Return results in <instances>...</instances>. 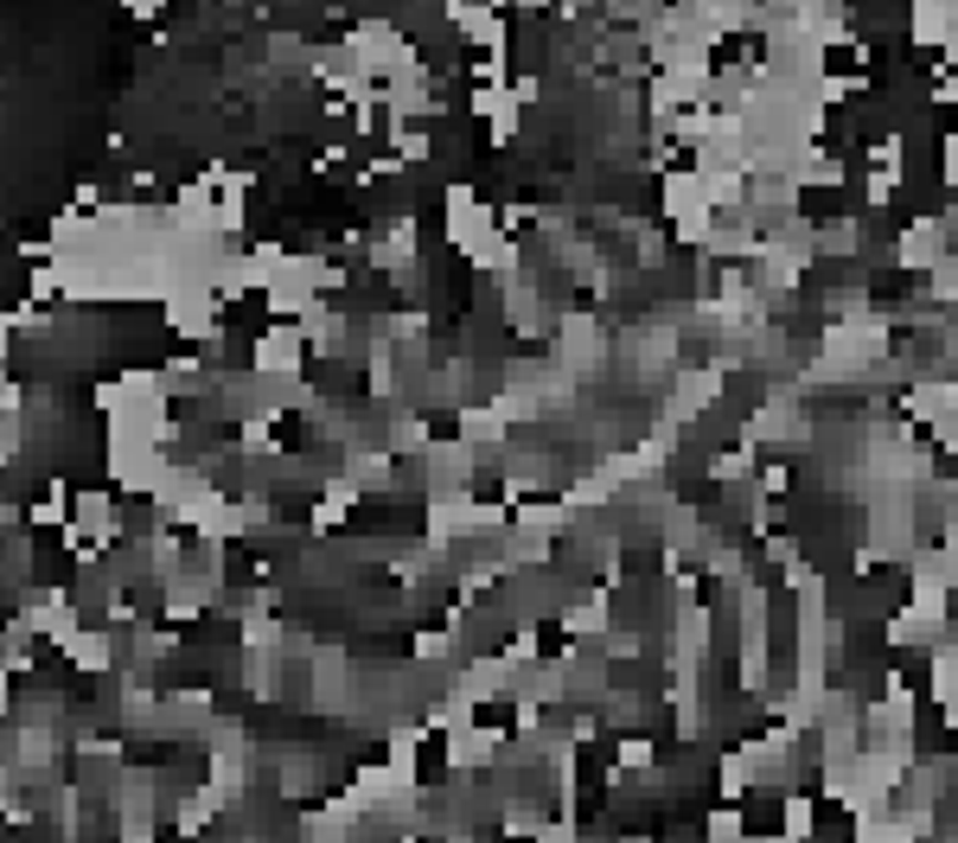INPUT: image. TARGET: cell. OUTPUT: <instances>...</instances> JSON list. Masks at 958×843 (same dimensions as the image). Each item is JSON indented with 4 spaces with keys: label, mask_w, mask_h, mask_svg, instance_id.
<instances>
[{
    "label": "cell",
    "mask_w": 958,
    "mask_h": 843,
    "mask_svg": "<svg viewBox=\"0 0 958 843\" xmlns=\"http://www.w3.org/2000/svg\"><path fill=\"white\" fill-rule=\"evenodd\" d=\"M569 639H575V633L556 620V614H550V620H537V626H531V652H537L544 664H562V659H569V652H575Z\"/></svg>",
    "instance_id": "3"
},
{
    "label": "cell",
    "mask_w": 958,
    "mask_h": 843,
    "mask_svg": "<svg viewBox=\"0 0 958 843\" xmlns=\"http://www.w3.org/2000/svg\"><path fill=\"white\" fill-rule=\"evenodd\" d=\"M447 779V729H429L415 748V786H442Z\"/></svg>",
    "instance_id": "2"
},
{
    "label": "cell",
    "mask_w": 958,
    "mask_h": 843,
    "mask_svg": "<svg viewBox=\"0 0 958 843\" xmlns=\"http://www.w3.org/2000/svg\"><path fill=\"white\" fill-rule=\"evenodd\" d=\"M269 441H275L282 454H288V447H295V454H300V447L313 441V435H307V415H295V409H282V415L269 422Z\"/></svg>",
    "instance_id": "5"
},
{
    "label": "cell",
    "mask_w": 958,
    "mask_h": 843,
    "mask_svg": "<svg viewBox=\"0 0 958 843\" xmlns=\"http://www.w3.org/2000/svg\"><path fill=\"white\" fill-rule=\"evenodd\" d=\"M474 729L479 734H517V703L512 697H486V703H474Z\"/></svg>",
    "instance_id": "4"
},
{
    "label": "cell",
    "mask_w": 958,
    "mask_h": 843,
    "mask_svg": "<svg viewBox=\"0 0 958 843\" xmlns=\"http://www.w3.org/2000/svg\"><path fill=\"white\" fill-rule=\"evenodd\" d=\"M422 429H429V441H460V409H429Z\"/></svg>",
    "instance_id": "6"
},
{
    "label": "cell",
    "mask_w": 958,
    "mask_h": 843,
    "mask_svg": "<svg viewBox=\"0 0 958 843\" xmlns=\"http://www.w3.org/2000/svg\"><path fill=\"white\" fill-rule=\"evenodd\" d=\"M735 818H741V838L748 843H774V838H786V799L779 793H741L735 799Z\"/></svg>",
    "instance_id": "1"
},
{
    "label": "cell",
    "mask_w": 958,
    "mask_h": 843,
    "mask_svg": "<svg viewBox=\"0 0 958 843\" xmlns=\"http://www.w3.org/2000/svg\"><path fill=\"white\" fill-rule=\"evenodd\" d=\"M499 843H537V838H499Z\"/></svg>",
    "instance_id": "8"
},
{
    "label": "cell",
    "mask_w": 958,
    "mask_h": 843,
    "mask_svg": "<svg viewBox=\"0 0 958 843\" xmlns=\"http://www.w3.org/2000/svg\"><path fill=\"white\" fill-rule=\"evenodd\" d=\"M824 71L849 77V71H856V52H849V45H831V52H824Z\"/></svg>",
    "instance_id": "7"
}]
</instances>
